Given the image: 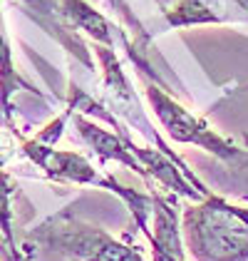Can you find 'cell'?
I'll return each mask as SVG.
<instances>
[{
  "label": "cell",
  "instance_id": "obj_9",
  "mask_svg": "<svg viewBox=\"0 0 248 261\" xmlns=\"http://www.w3.org/2000/svg\"><path fill=\"white\" fill-rule=\"evenodd\" d=\"M62 15L75 30L87 33L92 40H97L100 45L114 47V33L117 28L104 18L100 10H95L92 5H87L84 0H60Z\"/></svg>",
  "mask_w": 248,
  "mask_h": 261
},
{
  "label": "cell",
  "instance_id": "obj_13",
  "mask_svg": "<svg viewBox=\"0 0 248 261\" xmlns=\"http://www.w3.org/2000/svg\"><path fill=\"white\" fill-rule=\"evenodd\" d=\"M151 254H154V261H184V259H176V256H169L166 251H162V249H154V246H151Z\"/></svg>",
  "mask_w": 248,
  "mask_h": 261
},
{
  "label": "cell",
  "instance_id": "obj_6",
  "mask_svg": "<svg viewBox=\"0 0 248 261\" xmlns=\"http://www.w3.org/2000/svg\"><path fill=\"white\" fill-rule=\"evenodd\" d=\"M22 8H25V13L33 18V20L42 25L55 40L65 45V50L67 53H72L77 60H82L84 67H95L92 65V58H89V50H87V45L80 40V35H77V30L70 25V22L65 20V15H62V8H60V0H18Z\"/></svg>",
  "mask_w": 248,
  "mask_h": 261
},
{
  "label": "cell",
  "instance_id": "obj_12",
  "mask_svg": "<svg viewBox=\"0 0 248 261\" xmlns=\"http://www.w3.org/2000/svg\"><path fill=\"white\" fill-rule=\"evenodd\" d=\"M164 20L169 28H189V25L224 22V18L216 8L208 5V0H176L169 10H164Z\"/></svg>",
  "mask_w": 248,
  "mask_h": 261
},
{
  "label": "cell",
  "instance_id": "obj_1",
  "mask_svg": "<svg viewBox=\"0 0 248 261\" xmlns=\"http://www.w3.org/2000/svg\"><path fill=\"white\" fill-rule=\"evenodd\" d=\"M181 231L194 261H248V209L216 192L186 206Z\"/></svg>",
  "mask_w": 248,
  "mask_h": 261
},
{
  "label": "cell",
  "instance_id": "obj_4",
  "mask_svg": "<svg viewBox=\"0 0 248 261\" xmlns=\"http://www.w3.org/2000/svg\"><path fill=\"white\" fill-rule=\"evenodd\" d=\"M95 50H97L100 67H102V102L104 105L112 107V112L119 115L124 122H129L137 132H142L157 149L166 152L169 157H174L179 164H186L179 154H174V152L169 149V144L162 140L159 129L149 122L144 107H142V102H139L137 90L129 85L127 75H124V70H122V65H119V58H117L114 47H107V45H100V42H97Z\"/></svg>",
  "mask_w": 248,
  "mask_h": 261
},
{
  "label": "cell",
  "instance_id": "obj_11",
  "mask_svg": "<svg viewBox=\"0 0 248 261\" xmlns=\"http://www.w3.org/2000/svg\"><path fill=\"white\" fill-rule=\"evenodd\" d=\"M20 194L18 181L13 179L8 172L0 169V234L5 241V254L10 261H27V256L18 249V241L13 234V199Z\"/></svg>",
  "mask_w": 248,
  "mask_h": 261
},
{
  "label": "cell",
  "instance_id": "obj_2",
  "mask_svg": "<svg viewBox=\"0 0 248 261\" xmlns=\"http://www.w3.org/2000/svg\"><path fill=\"white\" fill-rule=\"evenodd\" d=\"M33 246L57 251L72 261H144V256L114 239L102 226L89 224L72 214V206H65L57 214L42 219L25 234V256L33 254Z\"/></svg>",
  "mask_w": 248,
  "mask_h": 261
},
{
  "label": "cell",
  "instance_id": "obj_7",
  "mask_svg": "<svg viewBox=\"0 0 248 261\" xmlns=\"http://www.w3.org/2000/svg\"><path fill=\"white\" fill-rule=\"evenodd\" d=\"M75 127H77V135L84 140V144L97 154V160L102 162V164L104 162H119L122 167H127V169L137 172L139 177L149 179V177H146V169L142 167V162L132 154V149L124 144V140L119 135H112V132H107L104 127L89 122L82 112L75 115Z\"/></svg>",
  "mask_w": 248,
  "mask_h": 261
},
{
  "label": "cell",
  "instance_id": "obj_14",
  "mask_svg": "<svg viewBox=\"0 0 248 261\" xmlns=\"http://www.w3.org/2000/svg\"><path fill=\"white\" fill-rule=\"evenodd\" d=\"M246 142H248V137H246Z\"/></svg>",
  "mask_w": 248,
  "mask_h": 261
},
{
  "label": "cell",
  "instance_id": "obj_8",
  "mask_svg": "<svg viewBox=\"0 0 248 261\" xmlns=\"http://www.w3.org/2000/svg\"><path fill=\"white\" fill-rule=\"evenodd\" d=\"M179 197L171 192L169 197L154 194V209H151V231L146 234L149 246L162 249L169 256L184 259V241H181V229H179V209H176Z\"/></svg>",
  "mask_w": 248,
  "mask_h": 261
},
{
  "label": "cell",
  "instance_id": "obj_5",
  "mask_svg": "<svg viewBox=\"0 0 248 261\" xmlns=\"http://www.w3.org/2000/svg\"><path fill=\"white\" fill-rule=\"evenodd\" d=\"M20 149L35 167H40L45 172L47 179L62 181V184H89V187H100L102 189L107 174L95 169L80 152L55 149V144H42L35 137L22 142Z\"/></svg>",
  "mask_w": 248,
  "mask_h": 261
},
{
  "label": "cell",
  "instance_id": "obj_10",
  "mask_svg": "<svg viewBox=\"0 0 248 261\" xmlns=\"http://www.w3.org/2000/svg\"><path fill=\"white\" fill-rule=\"evenodd\" d=\"M15 90H30V92H38V90H33V87L15 72V65H13V50H10V40H8L5 22H3V13H0V112H3L5 122H10V115H13L10 97L15 95Z\"/></svg>",
  "mask_w": 248,
  "mask_h": 261
},
{
  "label": "cell",
  "instance_id": "obj_3",
  "mask_svg": "<svg viewBox=\"0 0 248 261\" xmlns=\"http://www.w3.org/2000/svg\"><path fill=\"white\" fill-rule=\"evenodd\" d=\"M144 92H146L149 105H151V110H154V115H157V120L162 122L164 132L174 142L196 144V147L211 152L213 157H219L221 162L236 167V169L248 164L246 149H238L231 140L221 137L219 132H213L206 124V120L191 115L184 105H179V102L171 97V90L169 87H162L157 82L146 80Z\"/></svg>",
  "mask_w": 248,
  "mask_h": 261
}]
</instances>
